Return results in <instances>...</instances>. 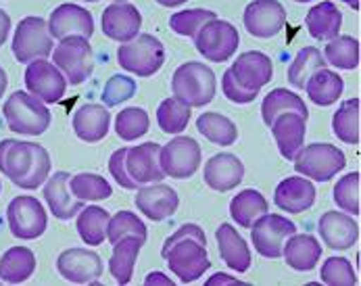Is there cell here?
Wrapping results in <instances>:
<instances>
[{
	"label": "cell",
	"instance_id": "1",
	"mask_svg": "<svg viewBox=\"0 0 361 286\" xmlns=\"http://www.w3.org/2000/svg\"><path fill=\"white\" fill-rule=\"evenodd\" d=\"M0 172L15 186L36 191L51 176V155L42 144L6 138L0 143Z\"/></svg>",
	"mask_w": 361,
	"mask_h": 286
},
{
	"label": "cell",
	"instance_id": "2",
	"mask_svg": "<svg viewBox=\"0 0 361 286\" xmlns=\"http://www.w3.org/2000/svg\"><path fill=\"white\" fill-rule=\"evenodd\" d=\"M6 126L11 132L21 136H40L49 130L52 121L51 109L47 102L30 93H13L2 107Z\"/></svg>",
	"mask_w": 361,
	"mask_h": 286
},
{
	"label": "cell",
	"instance_id": "3",
	"mask_svg": "<svg viewBox=\"0 0 361 286\" xmlns=\"http://www.w3.org/2000/svg\"><path fill=\"white\" fill-rule=\"evenodd\" d=\"M215 73L199 61H188L173 71L171 90L178 100L188 107H205L215 98Z\"/></svg>",
	"mask_w": 361,
	"mask_h": 286
},
{
	"label": "cell",
	"instance_id": "4",
	"mask_svg": "<svg viewBox=\"0 0 361 286\" xmlns=\"http://www.w3.org/2000/svg\"><path fill=\"white\" fill-rule=\"evenodd\" d=\"M52 63L61 69L67 84L80 86L84 84L94 71V52L88 38L80 34H71L59 40L52 48Z\"/></svg>",
	"mask_w": 361,
	"mask_h": 286
},
{
	"label": "cell",
	"instance_id": "5",
	"mask_svg": "<svg viewBox=\"0 0 361 286\" xmlns=\"http://www.w3.org/2000/svg\"><path fill=\"white\" fill-rule=\"evenodd\" d=\"M117 63L134 76L151 78L165 63V47L153 34H138L117 48Z\"/></svg>",
	"mask_w": 361,
	"mask_h": 286
},
{
	"label": "cell",
	"instance_id": "6",
	"mask_svg": "<svg viewBox=\"0 0 361 286\" xmlns=\"http://www.w3.org/2000/svg\"><path fill=\"white\" fill-rule=\"evenodd\" d=\"M6 224L15 239L34 240L47 232L49 215L36 196L19 194L6 207Z\"/></svg>",
	"mask_w": 361,
	"mask_h": 286
},
{
	"label": "cell",
	"instance_id": "7",
	"mask_svg": "<svg viewBox=\"0 0 361 286\" xmlns=\"http://www.w3.org/2000/svg\"><path fill=\"white\" fill-rule=\"evenodd\" d=\"M295 169L301 176H307L315 182H328L332 180L345 165V153L341 148H336L334 144H310L305 148H301L295 155Z\"/></svg>",
	"mask_w": 361,
	"mask_h": 286
},
{
	"label": "cell",
	"instance_id": "8",
	"mask_svg": "<svg viewBox=\"0 0 361 286\" xmlns=\"http://www.w3.org/2000/svg\"><path fill=\"white\" fill-rule=\"evenodd\" d=\"M161 255L167 261L171 274L178 276L182 285H190L199 280L211 268V259H209L205 244H201L195 239L178 240Z\"/></svg>",
	"mask_w": 361,
	"mask_h": 286
},
{
	"label": "cell",
	"instance_id": "9",
	"mask_svg": "<svg viewBox=\"0 0 361 286\" xmlns=\"http://www.w3.org/2000/svg\"><path fill=\"white\" fill-rule=\"evenodd\" d=\"M197 50L203 54V59L213 63H224L234 56L236 48L240 44L238 30L224 19H211L199 30V34L192 38Z\"/></svg>",
	"mask_w": 361,
	"mask_h": 286
},
{
	"label": "cell",
	"instance_id": "10",
	"mask_svg": "<svg viewBox=\"0 0 361 286\" xmlns=\"http://www.w3.org/2000/svg\"><path fill=\"white\" fill-rule=\"evenodd\" d=\"M52 52V36L42 17H25L19 21L13 36V54L19 63L49 59Z\"/></svg>",
	"mask_w": 361,
	"mask_h": 286
},
{
	"label": "cell",
	"instance_id": "11",
	"mask_svg": "<svg viewBox=\"0 0 361 286\" xmlns=\"http://www.w3.org/2000/svg\"><path fill=\"white\" fill-rule=\"evenodd\" d=\"M201 159H203L201 146L190 136L173 138L171 143L161 146V155H159L165 176L176 180H186L195 176L197 169L201 167Z\"/></svg>",
	"mask_w": 361,
	"mask_h": 286
},
{
	"label": "cell",
	"instance_id": "12",
	"mask_svg": "<svg viewBox=\"0 0 361 286\" xmlns=\"http://www.w3.org/2000/svg\"><path fill=\"white\" fill-rule=\"evenodd\" d=\"M297 232V226L278 213H263L251 226V240L259 255L267 259L282 257V246L288 237Z\"/></svg>",
	"mask_w": 361,
	"mask_h": 286
},
{
	"label": "cell",
	"instance_id": "13",
	"mask_svg": "<svg viewBox=\"0 0 361 286\" xmlns=\"http://www.w3.org/2000/svg\"><path fill=\"white\" fill-rule=\"evenodd\" d=\"M25 88L42 102H59L67 93V80L54 63L47 59H36L27 63Z\"/></svg>",
	"mask_w": 361,
	"mask_h": 286
},
{
	"label": "cell",
	"instance_id": "14",
	"mask_svg": "<svg viewBox=\"0 0 361 286\" xmlns=\"http://www.w3.org/2000/svg\"><path fill=\"white\" fill-rule=\"evenodd\" d=\"M59 274L73 285H94L103 276V259L94 251L67 249L56 259Z\"/></svg>",
	"mask_w": 361,
	"mask_h": 286
},
{
	"label": "cell",
	"instance_id": "15",
	"mask_svg": "<svg viewBox=\"0 0 361 286\" xmlns=\"http://www.w3.org/2000/svg\"><path fill=\"white\" fill-rule=\"evenodd\" d=\"M245 28L255 38H274L286 25V8L278 0H253L243 15Z\"/></svg>",
	"mask_w": 361,
	"mask_h": 286
},
{
	"label": "cell",
	"instance_id": "16",
	"mask_svg": "<svg viewBox=\"0 0 361 286\" xmlns=\"http://www.w3.org/2000/svg\"><path fill=\"white\" fill-rule=\"evenodd\" d=\"M101 23L106 38L115 42H128L138 36L142 28V15L130 2H113L103 11Z\"/></svg>",
	"mask_w": 361,
	"mask_h": 286
},
{
	"label": "cell",
	"instance_id": "17",
	"mask_svg": "<svg viewBox=\"0 0 361 286\" xmlns=\"http://www.w3.org/2000/svg\"><path fill=\"white\" fill-rule=\"evenodd\" d=\"M47 25H49V34L54 40H61L71 34H80L90 40L94 34V19L90 11L82 8L80 4H69V2L52 11Z\"/></svg>",
	"mask_w": 361,
	"mask_h": 286
},
{
	"label": "cell",
	"instance_id": "18",
	"mask_svg": "<svg viewBox=\"0 0 361 286\" xmlns=\"http://www.w3.org/2000/svg\"><path fill=\"white\" fill-rule=\"evenodd\" d=\"M159 155H161V146L157 143H145L128 148L126 167H128L130 178L138 186L155 184V182H161L165 178V172L161 167Z\"/></svg>",
	"mask_w": 361,
	"mask_h": 286
},
{
	"label": "cell",
	"instance_id": "19",
	"mask_svg": "<svg viewBox=\"0 0 361 286\" xmlns=\"http://www.w3.org/2000/svg\"><path fill=\"white\" fill-rule=\"evenodd\" d=\"M178 205H180L178 192L161 182L145 184L136 191V209H140V213L153 222H163L171 218Z\"/></svg>",
	"mask_w": 361,
	"mask_h": 286
},
{
	"label": "cell",
	"instance_id": "20",
	"mask_svg": "<svg viewBox=\"0 0 361 286\" xmlns=\"http://www.w3.org/2000/svg\"><path fill=\"white\" fill-rule=\"evenodd\" d=\"M317 230H319L322 240L326 242V246L336 249V251L351 249L360 239V224L353 220V215L341 213V211L324 213L319 218Z\"/></svg>",
	"mask_w": 361,
	"mask_h": 286
},
{
	"label": "cell",
	"instance_id": "21",
	"mask_svg": "<svg viewBox=\"0 0 361 286\" xmlns=\"http://www.w3.org/2000/svg\"><path fill=\"white\" fill-rule=\"evenodd\" d=\"M230 71H232V76L236 78V82L240 86L251 88V90H261L274 78L271 59L265 52H259V50L243 52L234 61V65L230 67Z\"/></svg>",
	"mask_w": 361,
	"mask_h": 286
},
{
	"label": "cell",
	"instance_id": "22",
	"mask_svg": "<svg viewBox=\"0 0 361 286\" xmlns=\"http://www.w3.org/2000/svg\"><path fill=\"white\" fill-rule=\"evenodd\" d=\"M243 178H245V165L232 153L213 155L205 163V182L211 191H232L243 182Z\"/></svg>",
	"mask_w": 361,
	"mask_h": 286
},
{
	"label": "cell",
	"instance_id": "23",
	"mask_svg": "<svg viewBox=\"0 0 361 286\" xmlns=\"http://www.w3.org/2000/svg\"><path fill=\"white\" fill-rule=\"evenodd\" d=\"M44 201L52 211V215L56 220H71L75 218L82 209L84 203L82 198H73L69 191V174L67 172H56L47 178L44 184Z\"/></svg>",
	"mask_w": 361,
	"mask_h": 286
},
{
	"label": "cell",
	"instance_id": "24",
	"mask_svg": "<svg viewBox=\"0 0 361 286\" xmlns=\"http://www.w3.org/2000/svg\"><path fill=\"white\" fill-rule=\"evenodd\" d=\"M305 117L297 115V113H282L274 119V124L269 126L271 128V134L276 138L278 144V150L284 159L293 161L295 155L303 148L305 143Z\"/></svg>",
	"mask_w": 361,
	"mask_h": 286
},
{
	"label": "cell",
	"instance_id": "25",
	"mask_svg": "<svg viewBox=\"0 0 361 286\" xmlns=\"http://www.w3.org/2000/svg\"><path fill=\"white\" fill-rule=\"evenodd\" d=\"M274 203L286 213H303L315 203V189L307 178L301 176L286 178L278 184L274 192Z\"/></svg>",
	"mask_w": 361,
	"mask_h": 286
},
{
	"label": "cell",
	"instance_id": "26",
	"mask_svg": "<svg viewBox=\"0 0 361 286\" xmlns=\"http://www.w3.org/2000/svg\"><path fill=\"white\" fill-rule=\"evenodd\" d=\"M217 249L228 268H232L238 274H245L251 268V251L245 239L234 230L230 224H221L215 232Z\"/></svg>",
	"mask_w": 361,
	"mask_h": 286
},
{
	"label": "cell",
	"instance_id": "27",
	"mask_svg": "<svg viewBox=\"0 0 361 286\" xmlns=\"http://www.w3.org/2000/svg\"><path fill=\"white\" fill-rule=\"evenodd\" d=\"M111 115L103 105H82L73 113V132L84 143H99L109 134Z\"/></svg>",
	"mask_w": 361,
	"mask_h": 286
},
{
	"label": "cell",
	"instance_id": "28",
	"mask_svg": "<svg viewBox=\"0 0 361 286\" xmlns=\"http://www.w3.org/2000/svg\"><path fill=\"white\" fill-rule=\"evenodd\" d=\"M305 25L310 32L311 38L328 42L332 38H336L341 34L343 28V13L338 11V6L334 2H319L315 6H311L307 17H305Z\"/></svg>",
	"mask_w": 361,
	"mask_h": 286
},
{
	"label": "cell",
	"instance_id": "29",
	"mask_svg": "<svg viewBox=\"0 0 361 286\" xmlns=\"http://www.w3.org/2000/svg\"><path fill=\"white\" fill-rule=\"evenodd\" d=\"M282 257L284 261L297 270V272H311L319 257H322V244L311 234H293L288 237L282 246Z\"/></svg>",
	"mask_w": 361,
	"mask_h": 286
},
{
	"label": "cell",
	"instance_id": "30",
	"mask_svg": "<svg viewBox=\"0 0 361 286\" xmlns=\"http://www.w3.org/2000/svg\"><path fill=\"white\" fill-rule=\"evenodd\" d=\"M36 272V255L27 246H11L0 259V282L21 285Z\"/></svg>",
	"mask_w": 361,
	"mask_h": 286
},
{
	"label": "cell",
	"instance_id": "31",
	"mask_svg": "<svg viewBox=\"0 0 361 286\" xmlns=\"http://www.w3.org/2000/svg\"><path fill=\"white\" fill-rule=\"evenodd\" d=\"M145 240L136 237H126L113 244V255L109 259V272L117 285H128L134 276V266Z\"/></svg>",
	"mask_w": 361,
	"mask_h": 286
},
{
	"label": "cell",
	"instance_id": "32",
	"mask_svg": "<svg viewBox=\"0 0 361 286\" xmlns=\"http://www.w3.org/2000/svg\"><path fill=\"white\" fill-rule=\"evenodd\" d=\"M303 90L307 93L311 102H315L319 107H330L341 98L343 90H345V82L338 73L330 71L328 67H322L311 73Z\"/></svg>",
	"mask_w": 361,
	"mask_h": 286
},
{
	"label": "cell",
	"instance_id": "33",
	"mask_svg": "<svg viewBox=\"0 0 361 286\" xmlns=\"http://www.w3.org/2000/svg\"><path fill=\"white\" fill-rule=\"evenodd\" d=\"M282 113H297L301 117H310V111H307V105L303 102V98L286 88H276L271 90L269 95L263 98V105H261V117L265 121V126H271L274 119Z\"/></svg>",
	"mask_w": 361,
	"mask_h": 286
},
{
	"label": "cell",
	"instance_id": "34",
	"mask_svg": "<svg viewBox=\"0 0 361 286\" xmlns=\"http://www.w3.org/2000/svg\"><path fill=\"white\" fill-rule=\"evenodd\" d=\"M361 100L360 98H349L341 105V109H336L334 117H332V132L336 134V138L341 143L347 144H360L361 128Z\"/></svg>",
	"mask_w": 361,
	"mask_h": 286
},
{
	"label": "cell",
	"instance_id": "35",
	"mask_svg": "<svg viewBox=\"0 0 361 286\" xmlns=\"http://www.w3.org/2000/svg\"><path fill=\"white\" fill-rule=\"evenodd\" d=\"M267 209L269 207H267L265 196L255 189H247V191L238 192L230 203V215L243 228H251L257 218L267 213Z\"/></svg>",
	"mask_w": 361,
	"mask_h": 286
},
{
	"label": "cell",
	"instance_id": "36",
	"mask_svg": "<svg viewBox=\"0 0 361 286\" xmlns=\"http://www.w3.org/2000/svg\"><path fill=\"white\" fill-rule=\"evenodd\" d=\"M324 59L328 65L336 67V69H357L360 67L361 50L360 40L353 36H336L332 40H328V44L324 48Z\"/></svg>",
	"mask_w": 361,
	"mask_h": 286
},
{
	"label": "cell",
	"instance_id": "37",
	"mask_svg": "<svg viewBox=\"0 0 361 286\" xmlns=\"http://www.w3.org/2000/svg\"><path fill=\"white\" fill-rule=\"evenodd\" d=\"M109 211L99 207V205H92V207H86L78 213V234L80 239L84 240L86 244H103L106 239V226H109Z\"/></svg>",
	"mask_w": 361,
	"mask_h": 286
},
{
	"label": "cell",
	"instance_id": "38",
	"mask_svg": "<svg viewBox=\"0 0 361 286\" xmlns=\"http://www.w3.org/2000/svg\"><path fill=\"white\" fill-rule=\"evenodd\" d=\"M197 130L205 136L209 143L219 144V146H230L238 138V128L234 126L232 119L219 113H203L197 119Z\"/></svg>",
	"mask_w": 361,
	"mask_h": 286
},
{
	"label": "cell",
	"instance_id": "39",
	"mask_svg": "<svg viewBox=\"0 0 361 286\" xmlns=\"http://www.w3.org/2000/svg\"><path fill=\"white\" fill-rule=\"evenodd\" d=\"M326 65H328V63H326L324 54H322L317 48H301V50L297 52V56L293 59V63L288 65V73H286V76H288L290 86L303 90L305 84H307V80L311 78V73L317 71V69H322V67H326Z\"/></svg>",
	"mask_w": 361,
	"mask_h": 286
},
{
	"label": "cell",
	"instance_id": "40",
	"mask_svg": "<svg viewBox=\"0 0 361 286\" xmlns=\"http://www.w3.org/2000/svg\"><path fill=\"white\" fill-rule=\"evenodd\" d=\"M190 113L192 107L184 105L176 96L165 98L157 109V124L165 134H182L190 121Z\"/></svg>",
	"mask_w": 361,
	"mask_h": 286
},
{
	"label": "cell",
	"instance_id": "41",
	"mask_svg": "<svg viewBox=\"0 0 361 286\" xmlns=\"http://www.w3.org/2000/svg\"><path fill=\"white\" fill-rule=\"evenodd\" d=\"M115 132L121 141L132 143L149 132V113L140 107H128L115 117Z\"/></svg>",
	"mask_w": 361,
	"mask_h": 286
},
{
	"label": "cell",
	"instance_id": "42",
	"mask_svg": "<svg viewBox=\"0 0 361 286\" xmlns=\"http://www.w3.org/2000/svg\"><path fill=\"white\" fill-rule=\"evenodd\" d=\"M126 237H136V239L145 240V242H147V237H149L145 222L132 211L115 213L109 220V226H106V239H109L111 244H115L117 240L126 239Z\"/></svg>",
	"mask_w": 361,
	"mask_h": 286
},
{
	"label": "cell",
	"instance_id": "43",
	"mask_svg": "<svg viewBox=\"0 0 361 286\" xmlns=\"http://www.w3.org/2000/svg\"><path fill=\"white\" fill-rule=\"evenodd\" d=\"M361 174L353 172L343 176L336 186H334V203L338 209H343L345 213L357 218L361 213Z\"/></svg>",
	"mask_w": 361,
	"mask_h": 286
},
{
	"label": "cell",
	"instance_id": "44",
	"mask_svg": "<svg viewBox=\"0 0 361 286\" xmlns=\"http://www.w3.org/2000/svg\"><path fill=\"white\" fill-rule=\"evenodd\" d=\"M69 191L82 201H103L111 196V184L97 174H78L69 178Z\"/></svg>",
	"mask_w": 361,
	"mask_h": 286
},
{
	"label": "cell",
	"instance_id": "45",
	"mask_svg": "<svg viewBox=\"0 0 361 286\" xmlns=\"http://www.w3.org/2000/svg\"><path fill=\"white\" fill-rule=\"evenodd\" d=\"M217 15L209 8H190V11H180V13H173L169 17V28L180 34V36H188V38H195L199 34V30L205 25L207 21L215 19Z\"/></svg>",
	"mask_w": 361,
	"mask_h": 286
},
{
	"label": "cell",
	"instance_id": "46",
	"mask_svg": "<svg viewBox=\"0 0 361 286\" xmlns=\"http://www.w3.org/2000/svg\"><path fill=\"white\" fill-rule=\"evenodd\" d=\"M322 282L328 286H355L357 274L347 257H330L322 266Z\"/></svg>",
	"mask_w": 361,
	"mask_h": 286
},
{
	"label": "cell",
	"instance_id": "47",
	"mask_svg": "<svg viewBox=\"0 0 361 286\" xmlns=\"http://www.w3.org/2000/svg\"><path fill=\"white\" fill-rule=\"evenodd\" d=\"M138 86L136 80H132L130 76H113L103 88V105L104 107H117L119 102L130 100L132 96L136 95Z\"/></svg>",
	"mask_w": 361,
	"mask_h": 286
},
{
	"label": "cell",
	"instance_id": "48",
	"mask_svg": "<svg viewBox=\"0 0 361 286\" xmlns=\"http://www.w3.org/2000/svg\"><path fill=\"white\" fill-rule=\"evenodd\" d=\"M126 155H128V146L115 150L109 159V172L111 176L115 178V182L121 186V189H128V191H138L140 186L130 178L128 174V167H126Z\"/></svg>",
	"mask_w": 361,
	"mask_h": 286
},
{
	"label": "cell",
	"instance_id": "49",
	"mask_svg": "<svg viewBox=\"0 0 361 286\" xmlns=\"http://www.w3.org/2000/svg\"><path fill=\"white\" fill-rule=\"evenodd\" d=\"M221 90L228 100L236 102V105H249L257 98L259 90H251V88H245L236 82V78L232 76V71L228 69L221 78Z\"/></svg>",
	"mask_w": 361,
	"mask_h": 286
},
{
	"label": "cell",
	"instance_id": "50",
	"mask_svg": "<svg viewBox=\"0 0 361 286\" xmlns=\"http://www.w3.org/2000/svg\"><path fill=\"white\" fill-rule=\"evenodd\" d=\"M182 239H195V240H199L201 244H207V237H205V232L197 226V224H184L180 230H176L169 239L165 240V244H163V249H161V253H165L173 242H178V240H182Z\"/></svg>",
	"mask_w": 361,
	"mask_h": 286
},
{
	"label": "cell",
	"instance_id": "51",
	"mask_svg": "<svg viewBox=\"0 0 361 286\" xmlns=\"http://www.w3.org/2000/svg\"><path fill=\"white\" fill-rule=\"evenodd\" d=\"M8 34H11V17L0 8V47L6 42Z\"/></svg>",
	"mask_w": 361,
	"mask_h": 286
},
{
	"label": "cell",
	"instance_id": "52",
	"mask_svg": "<svg viewBox=\"0 0 361 286\" xmlns=\"http://www.w3.org/2000/svg\"><path fill=\"white\" fill-rule=\"evenodd\" d=\"M215 285H245V282H243V280H236V278H230L228 274H215L213 278L207 280V286Z\"/></svg>",
	"mask_w": 361,
	"mask_h": 286
},
{
	"label": "cell",
	"instance_id": "53",
	"mask_svg": "<svg viewBox=\"0 0 361 286\" xmlns=\"http://www.w3.org/2000/svg\"><path fill=\"white\" fill-rule=\"evenodd\" d=\"M145 282H147V285H173L163 272H153V274H149V278H147Z\"/></svg>",
	"mask_w": 361,
	"mask_h": 286
},
{
	"label": "cell",
	"instance_id": "54",
	"mask_svg": "<svg viewBox=\"0 0 361 286\" xmlns=\"http://www.w3.org/2000/svg\"><path fill=\"white\" fill-rule=\"evenodd\" d=\"M161 6H167V8H176V6H182L186 4V0H157Z\"/></svg>",
	"mask_w": 361,
	"mask_h": 286
},
{
	"label": "cell",
	"instance_id": "55",
	"mask_svg": "<svg viewBox=\"0 0 361 286\" xmlns=\"http://www.w3.org/2000/svg\"><path fill=\"white\" fill-rule=\"evenodd\" d=\"M6 86H8V78H6V71L0 67V98H2V95H4Z\"/></svg>",
	"mask_w": 361,
	"mask_h": 286
},
{
	"label": "cell",
	"instance_id": "56",
	"mask_svg": "<svg viewBox=\"0 0 361 286\" xmlns=\"http://www.w3.org/2000/svg\"><path fill=\"white\" fill-rule=\"evenodd\" d=\"M341 2H347L353 11H360V0H341Z\"/></svg>",
	"mask_w": 361,
	"mask_h": 286
},
{
	"label": "cell",
	"instance_id": "57",
	"mask_svg": "<svg viewBox=\"0 0 361 286\" xmlns=\"http://www.w3.org/2000/svg\"><path fill=\"white\" fill-rule=\"evenodd\" d=\"M295 2H311V0H295Z\"/></svg>",
	"mask_w": 361,
	"mask_h": 286
},
{
	"label": "cell",
	"instance_id": "58",
	"mask_svg": "<svg viewBox=\"0 0 361 286\" xmlns=\"http://www.w3.org/2000/svg\"><path fill=\"white\" fill-rule=\"evenodd\" d=\"M84 2H99V0H84Z\"/></svg>",
	"mask_w": 361,
	"mask_h": 286
},
{
	"label": "cell",
	"instance_id": "59",
	"mask_svg": "<svg viewBox=\"0 0 361 286\" xmlns=\"http://www.w3.org/2000/svg\"><path fill=\"white\" fill-rule=\"evenodd\" d=\"M113 2H126V0H113Z\"/></svg>",
	"mask_w": 361,
	"mask_h": 286
},
{
	"label": "cell",
	"instance_id": "60",
	"mask_svg": "<svg viewBox=\"0 0 361 286\" xmlns=\"http://www.w3.org/2000/svg\"><path fill=\"white\" fill-rule=\"evenodd\" d=\"M0 191H2V184H0Z\"/></svg>",
	"mask_w": 361,
	"mask_h": 286
}]
</instances>
